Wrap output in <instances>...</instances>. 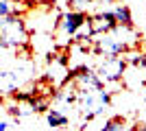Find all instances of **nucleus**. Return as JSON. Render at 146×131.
Returning a JSON list of instances; mask_svg holds the SVG:
<instances>
[{
	"label": "nucleus",
	"mask_w": 146,
	"mask_h": 131,
	"mask_svg": "<svg viewBox=\"0 0 146 131\" xmlns=\"http://www.w3.org/2000/svg\"><path fill=\"white\" fill-rule=\"evenodd\" d=\"M124 70H127V61L120 55H105L96 74L103 79V83H118V81H122Z\"/></svg>",
	"instance_id": "nucleus-5"
},
{
	"label": "nucleus",
	"mask_w": 146,
	"mask_h": 131,
	"mask_svg": "<svg viewBox=\"0 0 146 131\" xmlns=\"http://www.w3.org/2000/svg\"><path fill=\"white\" fill-rule=\"evenodd\" d=\"M100 131H129V127H127V120L122 116H113V118L105 120V127Z\"/></svg>",
	"instance_id": "nucleus-10"
},
{
	"label": "nucleus",
	"mask_w": 146,
	"mask_h": 131,
	"mask_svg": "<svg viewBox=\"0 0 146 131\" xmlns=\"http://www.w3.org/2000/svg\"><path fill=\"white\" fill-rule=\"evenodd\" d=\"M122 31H124V26H118L116 31L98 35L100 39H96L92 50L96 55H122L127 50V39H122Z\"/></svg>",
	"instance_id": "nucleus-4"
},
{
	"label": "nucleus",
	"mask_w": 146,
	"mask_h": 131,
	"mask_svg": "<svg viewBox=\"0 0 146 131\" xmlns=\"http://www.w3.org/2000/svg\"><path fill=\"white\" fill-rule=\"evenodd\" d=\"M37 2H42V5H46V7H52L57 0H37Z\"/></svg>",
	"instance_id": "nucleus-14"
},
{
	"label": "nucleus",
	"mask_w": 146,
	"mask_h": 131,
	"mask_svg": "<svg viewBox=\"0 0 146 131\" xmlns=\"http://www.w3.org/2000/svg\"><path fill=\"white\" fill-rule=\"evenodd\" d=\"M87 13H83V11H72V9H68L66 13H61V22H59V29H57V42L59 44H66L68 39L72 42V37H74V33L79 31L81 26L87 22Z\"/></svg>",
	"instance_id": "nucleus-3"
},
{
	"label": "nucleus",
	"mask_w": 146,
	"mask_h": 131,
	"mask_svg": "<svg viewBox=\"0 0 146 131\" xmlns=\"http://www.w3.org/2000/svg\"><path fill=\"white\" fill-rule=\"evenodd\" d=\"M0 131H9V125H7V122H0Z\"/></svg>",
	"instance_id": "nucleus-15"
},
{
	"label": "nucleus",
	"mask_w": 146,
	"mask_h": 131,
	"mask_svg": "<svg viewBox=\"0 0 146 131\" xmlns=\"http://www.w3.org/2000/svg\"><path fill=\"white\" fill-rule=\"evenodd\" d=\"M131 63H133V66H142V68H146V55H133V57H131Z\"/></svg>",
	"instance_id": "nucleus-13"
},
{
	"label": "nucleus",
	"mask_w": 146,
	"mask_h": 131,
	"mask_svg": "<svg viewBox=\"0 0 146 131\" xmlns=\"http://www.w3.org/2000/svg\"><path fill=\"white\" fill-rule=\"evenodd\" d=\"M26 29L20 15H7L0 18V44L7 48H18L26 42Z\"/></svg>",
	"instance_id": "nucleus-2"
},
{
	"label": "nucleus",
	"mask_w": 146,
	"mask_h": 131,
	"mask_svg": "<svg viewBox=\"0 0 146 131\" xmlns=\"http://www.w3.org/2000/svg\"><path fill=\"white\" fill-rule=\"evenodd\" d=\"M20 2L15 0H0V18H7V15H20Z\"/></svg>",
	"instance_id": "nucleus-11"
},
{
	"label": "nucleus",
	"mask_w": 146,
	"mask_h": 131,
	"mask_svg": "<svg viewBox=\"0 0 146 131\" xmlns=\"http://www.w3.org/2000/svg\"><path fill=\"white\" fill-rule=\"evenodd\" d=\"M90 29H92V35H105V33H111L118 29V22H116V15L113 11H100L96 15H92L90 20Z\"/></svg>",
	"instance_id": "nucleus-6"
},
{
	"label": "nucleus",
	"mask_w": 146,
	"mask_h": 131,
	"mask_svg": "<svg viewBox=\"0 0 146 131\" xmlns=\"http://www.w3.org/2000/svg\"><path fill=\"white\" fill-rule=\"evenodd\" d=\"M79 107L83 112V120L90 122L96 116L105 114V107L111 103V94L107 90H85V92H79Z\"/></svg>",
	"instance_id": "nucleus-1"
},
{
	"label": "nucleus",
	"mask_w": 146,
	"mask_h": 131,
	"mask_svg": "<svg viewBox=\"0 0 146 131\" xmlns=\"http://www.w3.org/2000/svg\"><path fill=\"white\" fill-rule=\"evenodd\" d=\"M46 122H48V127H52V129H63V127H68L70 118H68L61 109H48V112H46Z\"/></svg>",
	"instance_id": "nucleus-9"
},
{
	"label": "nucleus",
	"mask_w": 146,
	"mask_h": 131,
	"mask_svg": "<svg viewBox=\"0 0 146 131\" xmlns=\"http://www.w3.org/2000/svg\"><path fill=\"white\" fill-rule=\"evenodd\" d=\"M92 2H100V0H92Z\"/></svg>",
	"instance_id": "nucleus-17"
},
{
	"label": "nucleus",
	"mask_w": 146,
	"mask_h": 131,
	"mask_svg": "<svg viewBox=\"0 0 146 131\" xmlns=\"http://www.w3.org/2000/svg\"><path fill=\"white\" fill-rule=\"evenodd\" d=\"M113 15H116L118 26H124V29H131L133 26V15H131V9L124 2H116L113 7Z\"/></svg>",
	"instance_id": "nucleus-8"
},
{
	"label": "nucleus",
	"mask_w": 146,
	"mask_h": 131,
	"mask_svg": "<svg viewBox=\"0 0 146 131\" xmlns=\"http://www.w3.org/2000/svg\"><path fill=\"white\" fill-rule=\"evenodd\" d=\"M133 131H146V125H142V127H137V129H133Z\"/></svg>",
	"instance_id": "nucleus-16"
},
{
	"label": "nucleus",
	"mask_w": 146,
	"mask_h": 131,
	"mask_svg": "<svg viewBox=\"0 0 146 131\" xmlns=\"http://www.w3.org/2000/svg\"><path fill=\"white\" fill-rule=\"evenodd\" d=\"M20 85V76L18 72H7V70H0V92L5 94H13Z\"/></svg>",
	"instance_id": "nucleus-7"
},
{
	"label": "nucleus",
	"mask_w": 146,
	"mask_h": 131,
	"mask_svg": "<svg viewBox=\"0 0 146 131\" xmlns=\"http://www.w3.org/2000/svg\"><path fill=\"white\" fill-rule=\"evenodd\" d=\"M92 5H94L92 0H66V7H68V9H72V11H83V13L90 11Z\"/></svg>",
	"instance_id": "nucleus-12"
}]
</instances>
